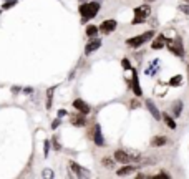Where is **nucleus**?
<instances>
[{
	"label": "nucleus",
	"mask_w": 189,
	"mask_h": 179,
	"mask_svg": "<svg viewBox=\"0 0 189 179\" xmlns=\"http://www.w3.org/2000/svg\"><path fill=\"white\" fill-rule=\"evenodd\" d=\"M98 10H100V3L98 2H90V3H83V5L80 7V13L83 20H90L93 18L94 15L98 13Z\"/></svg>",
	"instance_id": "obj_1"
},
{
	"label": "nucleus",
	"mask_w": 189,
	"mask_h": 179,
	"mask_svg": "<svg viewBox=\"0 0 189 179\" xmlns=\"http://www.w3.org/2000/svg\"><path fill=\"white\" fill-rule=\"evenodd\" d=\"M149 13H151L149 5L136 7V9H134V20H133V25H138V23H141L146 17H149Z\"/></svg>",
	"instance_id": "obj_2"
},
{
	"label": "nucleus",
	"mask_w": 189,
	"mask_h": 179,
	"mask_svg": "<svg viewBox=\"0 0 189 179\" xmlns=\"http://www.w3.org/2000/svg\"><path fill=\"white\" fill-rule=\"evenodd\" d=\"M154 33L153 32H146V33H143V35H138V36H134V38H129L128 40V45L129 47H141L145 42H148L149 38H153Z\"/></svg>",
	"instance_id": "obj_3"
},
{
	"label": "nucleus",
	"mask_w": 189,
	"mask_h": 179,
	"mask_svg": "<svg viewBox=\"0 0 189 179\" xmlns=\"http://www.w3.org/2000/svg\"><path fill=\"white\" fill-rule=\"evenodd\" d=\"M166 45L169 47V50H171L174 55H178V56H183V55H184V50H183V43H181V38L166 40Z\"/></svg>",
	"instance_id": "obj_4"
},
{
	"label": "nucleus",
	"mask_w": 189,
	"mask_h": 179,
	"mask_svg": "<svg viewBox=\"0 0 189 179\" xmlns=\"http://www.w3.org/2000/svg\"><path fill=\"white\" fill-rule=\"evenodd\" d=\"M73 106H75L81 115H88V113H90V106L85 103L83 100H75V101H73Z\"/></svg>",
	"instance_id": "obj_5"
},
{
	"label": "nucleus",
	"mask_w": 189,
	"mask_h": 179,
	"mask_svg": "<svg viewBox=\"0 0 189 179\" xmlns=\"http://www.w3.org/2000/svg\"><path fill=\"white\" fill-rule=\"evenodd\" d=\"M101 47V40H98V38H94L91 40L90 43H86V47H85V53L88 55V53H93L94 50H98V48Z\"/></svg>",
	"instance_id": "obj_6"
},
{
	"label": "nucleus",
	"mask_w": 189,
	"mask_h": 179,
	"mask_svg": "<svg viewBox=\"0 0 189 179\" xmlns=\"http://www.w3.org/2000/svg\"><path fill=\"white\" fill-rule=\"evenodd\" d=\"M114 28H116V22H114V20H106V22L101 23L100 30L103 32V33H111Z\"/></svg>",
	"instance_id": "obj_7"
},
{
	"label": "nucleus",
	"mask_w": 189,
	"mask_h": 179,
	"mask_svg": "<svg viewBox=\"0 0 189 179\" xmlns=\"http://www.w3.org/2000/svg\"><path fill=\"white\" fill-rule=\"evenodd\" d=\"M70 168H71V169H73V173H75L76 176H80V177L90 176V173H88V171H86V169H83V168H81V166H78L76 162H73V161L70 162Z\"/></svg>",
	"instance_id": "obj_8"
},
{
	"label": "nucleus",
	"mask_w": 189,
	"mask_h": 179,
	"mask_svg": "<svg viewBox=\"0 0 189 179\" xmlns=\"http://www.w3.org/2000/svg\"><path fill=\"white\" fill-rule=\"evenodd\" d=\"M114 159L120 161V162H123V164H126V162H128L131 158L128 156V153H125V151H121V149H120V151L114 153Z\"/></svg>",
	"instance_id": "obj_9"
},
{
	"label": "nucleus",
	"mask_w": 189,
	"mask_h": 179,
	"mask_svg": "<svg viewBox=\"0 0 189 179\" xmlns=\"http://www.w3.org/2000/svg\"><path fill=\"white\" fill-rule=\"evenodd\" d=\"M133 91L136 93L138 96H141L143 95V91H141V86H139V81H138V73L133 70Z\"/></svg>",
	"instance_id": "obj_10"
},
{
	"label": "nucleus",
	"mask_w": 189,
	"mask_h": 179,
	"mask_svg": "<svg viewBox=\"0 0 189 179\" xmlns=\"http://www.w3.org/2000/svg\"><path fill=\"white\" fill-rule=\"evenodd\" d=\"M146 106H148V109H149V113L153 115L154 120H159V118H161V113L158 111V108L154 106V103H153V101H146Z\"/></svg>",
	"instance_id": "obj_11"
},
{
	"label": "nucleus",
	"mask_w": 189,
	"mask_h": 179,
	"mask_svg": "<svg viewBox=\"0 0 189 179\" xmlns=\"http://www.w3.org/2000/svg\"><path fill=\"white\" fill-rule=\"evenodd\" d=\"M94 143H96L98 146H105V139H103V134H101L100 126L94 128Z\"/></svg>",
	"instance_id": "obj_12"
},
{
	"label": "nucleus",
	"mask_w": 189,
	"mask_h": 179,
	"mask_svg": "<svg viewBox=\"0 0 189 179\" xmlns=\"http://www.w3.org/2000/svg\"><path fill=\"white\" fill-rule=\"evenodd\" d=\"M168 143V138L166 136H154L151 139V146H163Z\"/></svg>",
	"instance_id": "obj_13"
},
{
	"label": "nucleus",
	"mask_w": 189,
	"mask_h": 179,
	"mask_svg": "<svg viewBox=\"0 0 189 179\" xmlns=\"http://www.w3.org/2000/svg\"><path fill=\"white\" fill-rule=\"evenodd\" d=\"M164 45H166V36H163V35H159L158 38L153 42V48L154 50H158V48H163Z\"/></svg>",
	"instance_id": "obj_14"
},
{
	"label": "nucleus",
	"mask_w": 189,
	"mask_h": 179,
	"mask_svg": "<svg viewBox=\"0 0 189 179\" xmlns=\"http://www.w3.org/2000/svg\"><path fill=\"white\" fill-rule=\"evenodd\" d=\"M85 123H86L85 116H81V115L71 116V124H75V126H85Z\"/></svg>",
	"instance_id": "obj_15"
},
{
	"label": "nucleus",
	"mask_w": 189,
	"mask_h": 179,
	"mask_svg": "<svg viewBox=\"0 0 189 179\" xmlns=\"http://www.w3.org/2000/svg\"><path fill=\"white\" fill-rule=\"evenodd\" d=\"M134 169H136L134 166H123L121 169L116 171V174H118V176H126V174H131Z\"/></svg>",
	"instance_id": "obj_16"
},
{
	"label": "nucleus",
	"mask_w": 189,
	"mask_h": 179,
	"mask_svg": "<svg viewBox=\"0 0 189 179\" xmlns=\"http://www.w3.org/2000/svg\"><path fill=\"white\" fill-rule=\"evenodd\" d=\"M53 91H55V88H50L47 93V109L52 108V100H53Z\"/></svg>",
	"instance_id": "obj_17"
},
{
	"label": "nucleus",
	"mask_w": 189,
	"mask_h": 179,
	"mask_svg": "<svg viewBox=\"0 0 189 179\" xmlns=\"http://www.w3.org/2000/svg\"><path fill=\"white\" fill-rule=\"evenodd\" d=\"M164 123H166L168 126H169L171 129H176V123H174V120H172L171 116H168V115H164Z\"/></svg>",
	"instance_id": "obj_18"
},
{
	"label": "nucleus",
	"mask_w": 189,
	"mask_h": 179,
	"mask_svg": "<svg viewBox=\"0 0 189 179\" xmlns=\"http://www.w3.org/2000/svg\"><path fill=\"white\" fill-rule=\"evenodd\" d=\"M96 33H98V28L94 25H90L88 28H86V35H88V36H94Z\"/></svg>",
	"instance_id": "obj_19"
},
{
	"label": "nucleus",
	"mask_w": 189,
	"mask_h": 179,
	"mask_svg": "<svg viewBox=\"0 0 189 179\" xmlns=\"http://www.w3.org/2000/svg\"><path fill=\"white\" fill-rule=\"evenodd\" d=\"M181 81H183V78H181V75H178V76H174V78L169 80V85L171 86H176V85H181Z\"/></svg>",
	"instance_id": "obj_20"
},
{
	"label": "nucleus",
	"mask_w": 189,
	"mask_h": 179,
	"mask_svg": "<svg viewBox=\"0 0 189 179\" xmlns=\"http://www.w3.org/2000/svg\"><path fill=\"white\" fill-rule=\"evenodd\" d=\"M181 109H183V103H181V101H178V103H176L174 106H172V111H174V115L178 116L179 113H181Z\"/></svg>",
	"instance_id": "obj_21"
},
{
	"label": "nucleus",
	"mask_w": 189,
	"mask_h": 179,
	"mask_svg": "<svg viewBox=\"0 0 189 179\" xmlns=\"http://www.w3.org/2000/svg\"><path fill=\"white\" fill-rule=\"evenodd\" d=\"M17 3V0H9V2H5L3 3V10H7V9H10L12 5H15Z\"/></svg>",
	"instance_id": "obj_22"
},
{
	"label": "nucleus",
	"mask_w": 189,
	"mask_h": 179,
	"mask_svg": "<svg viewBox=\"0 0 189 179\" xmlns=\"http://www.w3.org/2000/svg\"><path fill=\"white\" fill-rule=\"evenodd\" d=\"M48 151H50V141H45V146H43V153H45V156H48Z\"/></svg>",
	"instance_id": "obj_23"
},
{
	"label": "nucleus",
	"mask_w": 189,
	"mask_h": 179,
	"mask_svg": "<svg viewBox=\"0 0 189 179\" xmlns=\"http://www.w3.org/2000/svg\"><path fill=\"white\" fill-rule=\"evenodd\" d=\"M121 65H123V68H126V70H131V63L128 62V60H123V62H121Z\"/></svg>",
	"instance_id": "obj_24"
},
{
	"label": "nucleus",
	"mask_w": 189,
	"mask_h": 179,
	"mask_svg": "<svg viewBox=\"0 0 189 179\" xmlns=\"http://www.w3.org/2000/svg\"><path fill=\"white\" fill-rule=\"evenodd\" d=\"M42 176H43V177H53V173H52V171H50V169H45V171H43V174H42Z\"/></svg>",
	"instance_id": "obj_25"
},
{
	"label": "nucleus",
	"mask_w": 189,
	"mask_h": 179,
	"mask_svg": "<svg viewBox=\"0 0 189 179\" xmlns=\"http://www.w3.org/2000/svg\"><path fill=\"white\" fill-rule=\"evenodd\" d=\"M103 164H105V166H111V168H113V161L108 159V158H106V159H103Z\"/></svg>",
	"instance_id": "obj_26"
},
{
	"label": "nucleus",
	"mask_w": 189,
	"mask_h": 179,
	"mask_svg": "<svg viewBox=\"0 0 189 179\" xmlns=\"http://www.w3.org/2000/svg\"><path fill=\"white\" fill-rule=\"evenodd\" d=\"M179 10H183L184 13H189V5H181V7H179Z\"/></svg>",
	"instance_id": "obj_27"
},
{
	"label": "nucleus",
	"mask_w": 189,
	"mask_h": 179,
	"mask_svg": "<svg viewBox=\"0 0 189 179\" xmlns=\"http://www.w3.org/2000/svg\"><path fill=\"white\" fill-rule=\"evenodd\" d=\"M58 124H60V118H58V120H55V121H53L52 128H53V129H55V128H58Z\"/></svg>",
	"instance_id": "obj_28"
},
{
	"label": "nucleus",
	"mask_w": 189,
	"mask_h": 179,
	"mask_svg": "<svg viewBox=\"0 0 189 179\" xmlns=\"http://www.w3.org/2000/svg\"><path fill=\"white\" fill-rule=\"evenodd\" d=\"M65 115H67V111H65V109H60V111H58V116H65Z\"/></svg>",
	"instance_id": "obj_29"
},
{
	"label": "nucleus",
	"mask_w": 189,
	"mask_h": 179,
	"mask_svg": "<svg viewBox=\"0 0 189 179\" xmlns=\"http://www.w3.org/2000/svg\"><path fill=\"white\" fill-rule=\"evenodd\" d=\"M186 2H189V0H186Z\"/></svg>",
	"instance_id": "obj_30"
},
{
	"label": "nucleus",
	"mask_w": 189,
	"mask_h": 179,
	"mask_svg": "<svg viewBox=\"0 0 189 179\" xmlns=\"http://www.w3.org/2000/svg\"><path fill=\"white\" fill-rule=\"evenodd\" d=\"M148 2H149V0H148Z\"/></svg>",
	"instance_id": "obj_31"
}]
</instances>
